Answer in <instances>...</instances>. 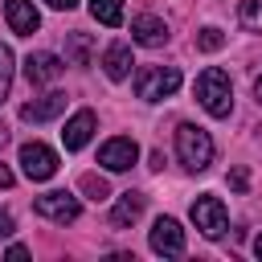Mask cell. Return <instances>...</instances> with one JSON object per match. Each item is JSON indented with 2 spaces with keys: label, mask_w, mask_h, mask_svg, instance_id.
<instances>
[{
  "label": "cell",
  "mask_w": 262,
  "mask_h": 262,
  "mask_svg": "<svg viewBox=\"0 0 262 262\" xmlns=\"http://www.w3.org/2000/svg\"><path fill=\"white\" fill-rule=\"evenodd\" d=\"M192 94H196V102H201L213 119H229V111H233V86H229V74H225L221 66L201 70Z\"/></svg>",
  "instance_id": "6da1fadb"
},
{
  "label": "cell",
  "mask_w": 262,
  "mask_h": 262,
  "mask_svg": "<svg viewBox=\"0 0 262 262\" xmlns=\"http://www.w3.org/2000/svg\"><path fill=\"white\" fill-rule=\"evenodd\" d=\"M176 160L188 172H205L213 164V135L196 123H180L176 127Z\"/></svg>",
  "instance_id": "7a4b0ae2"
},
{
  "label": "cell",
  "mask_w": 262,
  "mask_h": 262,
  "mask_svg": "<svg viewBox=\"0 0 262 262\" xmlns=\"http://www.w3.org/2000/svg\"><path fill=\"white\" fill-rule=\"evenodd\" d=\"M180 90V70L176 66H143L135 78V94L143 102H164Z\"/></svg>",
  "instance_id": "3957f363"
},
{
  "label": "cell",
  "mask_w": 262,
  "mask_h": 262,
  "mask_svg": "<svg viewBox=\"0 0 262 262\" xmlns=\"http://www.w3.org/2000/svg\"><path fill=\"white\" fill-rule=\"evenodd\" d=\"M192 225L209 237V242H217L225 229H229V213H225V205H221V196H213V192H201L196 201H192Z\"/></svg>",
  "instance_id": "277c9868"
},
{
  "label": "cell",
  "mask_w": 262,
  "mask_h": 262,
  "mask_svg": "<svg viewBox=\"0 0 262 262\" xmlns=\"http://www.w3.org/2000/svg\"><path fill=\"white\" fill-rule=\"evenodd\" d=\"M33 209H37V217L66 225V221H78V213H82V201H78L74 192H66V188H53V192H41V196L33 201Z\"/></svg>",
  "instance_id": "5b68a950"
},
{
  "label": "cell",
  "mask_w": 262,
  "mask_h": 262,
  "mask_svg": "<svg viewBox=\"0 0 262 262\" xmlns=\"http://www.w3.org/2000/svg\"><path fill=\"white\" fill-rule=\"evenodd\" d=\"M135 160H139V143H135L131 135H115V139H106V143L98 147V164H102L106 172H127Z\"/></svg>",
  "instance_id": "8992f818"
},
{
  "label": "cell",
  "mask_w": 262,
  "mask_h": 262,
  "mask_svg": "<svg viewBox=\"0 0 262 262\" xmlns=\"http://www.w3.org/2000/svg\"><path fill=\"white\" fill-rule=\"evenodd\" d=\"M20 172L29 176V180H49L53 172H57V151L53 147H45V143H25L20 147Z\"/></svg>",
  "instance_id": "52a82bcc"
},
{
  "label": "cell",
  "mask_w": 262,
  "mask_h": 262,
  "mask_svg": "<svg viewBox=\"0 0 262 262\" xmlns=\"http://www.w3.org/2000/svg\"><path fill=\"white\" fill-rule=\"evenodd\" d=\"M147 242H151V250L164 254V258L184 254V229H180L176 217H156V225L147 229Z\"/></svg>",
  "instance_id": "ba28073f"
},
{
  "label": "cell",
  "mask_w": 262,
  "mask_h": 262,
  "mask_svg": "<svg viewBox=\"0 0 262 262\" xmlns=\"http://www.w3.org/2000/svg\"><path fill=\"white\" fill-rule=\"evenodd\" d=\"M4 20L16 37H33L41 29V12L33 0H4Z\"/></svg>",
  "instance_id": "9c48e42d"
},
{
  "label": "cell",
  "mask_w": 262,
  "mask_h": 262,
  "mask_svg": "<svg viewBox=\"0 0 262 262\" xmlns=\"http://www.w3.org/2000/svg\"><path fill=\"white\" fill-rule=\"evenodd\" d=\"M61 70H66V61L57 57V53H29L25 57V78L33 82V86H49V82H57L61 78Z\"/></svg>",
  "instance_id": "30bf717a"
},
{
  "label": "cell",
  "mask_w": 262,
  "mask_h": 262,
  "mask_svg": "<svg viewBox=\"0 0 262 262\" xmlns=\"http://www.w3.org/2000/svg\"><path fill=\"white\" fill-rule=\"evenodd\" d=\"M143 209H147V196H143V192H135V188L119 192V201H115V209H111V225H115V229H127V225H135V221L143 217Z\"/></svg>",
  "instance_id": "8fae6325"
},
{
  "label": "cell",
  "mask_w": 262,
  "mask_h": 262,
  "mask_svg": "<svg viewBox=\"0 0 262 262\" xmlns=\"http://www.w3.org/2000/svg\"><path fill=\"white\" fill-rule=\"evenodd\" d=\"M90 135H94V111H74L61 131V143H66V151H82L90 143Z\"/></svg>",
  "instance_id": "7c38bea8"
},
{
  "label": "cell",
  "mask_w": 262,
  "mask_h": 262,
  "mask_svg": "<svg viewBox=\"0 0 262 262\" xmlns=\"http://www.w3.org/2000/svg\"><path fill=\"white\" fill-rule=\"evenodd\" d=\"M131 41H135V45L156 49V45H164V41H168V25H164L160 16H151V12H143V16H135V20H131Z\"/></svg>",
  "instance_id": "4fadbf2b"
},
{
  "label": "cell",
  "mask_w": 262,
  "mask_h": 262,
  "mask_svg": "<svg viewBox=\"0 0 262 262\" xmlns=\"http://www.w3.org/2000/svg\"><path fill=\"white\" fill-rule=\"evenodd\" d=\"M66 111V94H41V98H33V102H25L20 106V119L25 123H49V119H57Z\"/></svg>",
  "instance_id": "5bb4252c"
},
{
  "label": "cell",
  "mask_w": 262,
  "mask_h": 262,
  "mask_svg": "<svg viewBox=\"0 0 262 262\" xmlns=\"http://www.w3.org/2000/svg\"><path fill=\"white\" fill-rule=\"evenodd\" d=\"M131 45H123V41H115V45H106V53H102V70H106V78L111 82H123L127 74H131Z\"/></svg>",
  "instance_id": "9a60e30c"
},
{
  "label": "cell",
  "mask_w": 262,
  "mask_h": 262,
  "mask_svg": "<svg viewBox=\"0 0 262 262\" xmlns=\"http://www.w3.org/2000/svg\"><path fill=\"white\" fill-rule=\"evenodd\" d=\"M90 16H94L98 25L119 29V25H123V0H90Z\"/></svg>",
  "instance_id": "2e32d148"
},
{
  "label": "cell",
  "mask_w": 262,
  "mask_h": 262,
  "mask_svg": "<svg viewBox=\"0 0 262 262\" xmlns=\"http://www.w3.org/2000/svg\"><path fill=\"white\" fill-rule=\"evenodd\" d=\"M237 20H242V29H250V33H262V0H242V8H237Z\"/></svg>",
  "instance_id": "e0dca14e"
},
{
  "label": "cell",
  "mask_w": 262,
  "mask_h": 262,
  "mask_svg": "<svg viewBox=\"0 0 262 262\" xmlns=\"http://www.w3.org/2000/svg\"><path fill=\"white\" fill-rule=\"evenodd\" d=\"M78 188H82L90 201H106V196H111V184H106L102 176H94V172H86V176L78 180Z\"/></svg>",
  "instance_id": "ac0fdd59"
},
{
  "label": "cell",
  "mask_w": 262,
  "mask_h": 262,
  "mask_svg": "<svg viewBox=\"0 0 262 262\" xmlns=\"http://www.w3.org/2000/svg\"><path fill=\"white\" fill-rule=\"evenodd\" d=\"M8 90H12V49L0 45V106H4Z\"/></svg>",
  "instance_id": "d6986e66"
},
{
  "label": "cell",
  "mask_w": 262,
  "mask_h": 262,
  "mask_svg": "<svg viewBox=\"0 0 262 262\" xmlns=\"http://www.w3.org/2000/svg\"><path fill=\"white\" fill-rule=\"evenodd\" d=\"M225 45V33L221 29H213V25H205L201 33H196V49H205V53H217Z\"/></svg>",
  "instance_id": "ffe728a7"
},
{
  "label": "cell",
  "mask_w": 262,
  "mask_h": 262,
  "mask_svg": "<svg viewBox=\"0 0 262 262\" xmlns=\"http://www.w3.org/2000/svg\"><path fill=\"white\" fill-rule=\"evenodd\" d=\"M70 61L74 66H90V37L86 33H74L70 37Z\"/></svg>",
  "instance_id": "44dd1931"
},
{
  "label": "cell",
  "mask_w": 262,
  "mask_h": 262,
  "mask_svg": "<svg viewBox=\"0 0 262 262\" xmlns=\"http://www.w3.org/2000/svg\"><path fill=\"white\" fill-rule=\"evenodd\" d=\"M229 188H233V192H246V188H250V172H246V168H233V172H229Z\"/></svg>",
  "instance_id": "7402d4cb"
},
{
  "label": "cell",
  "mask_w": 262,
  "mask_h": 262,
  "mask_svg": "<svg viewBox=\"0 0 262 262\" xmlns=\"http://www.w3.org/2000/svg\"><path fill=\"white\" fill-rule=\"evenodd\" d=\"M12 229H16V225H12V213L0 209V237H12Z\"/></svg>",
  "instance_id": "603a6c76"
},
{
  "label": "cell",
  "mask_w": 262,
  "mask_h": 262,
  "mask_svg": "<svg viewBox=\"0 0 262 262\" xmlns=\"http://www.w3.org/2000/svg\"><path fill=\"white\" fill-rule=\"evenodd\" d=\"M12 180H16V176H12V168L0 160V188H12Z\"/></svg>",
  "instance_id": "cb8c5ba5"
},
{
  "label": "cell",
  "mask_w": 262,
  "mask_h": 262,
  "mask_svg": "<svg viewBox=\"0 0 262 262\" xmlns=\"http://www.w3.org/2000/svg\"><path fill=\"white\" fill-rule=\"evenodd\" d=\"M49 8H57V12H70V8H78V0H45Z\"/></svg>",
  "instance_id": "d4e9b609"
},
{
  "label": "cell",
  "mask_w": 262,
  "mask_h": 262,
  "mask_svg": "<svg viewBox=\"0 0 262 262\" xmlns=\"http://www.w3.org/2000/svg\"><path fill=\"white\" fill-rule=\"evenodd\" d=\"M8 258H29V246H20V242H12V246H8Z\"/></svg>",
  "instance_id": "484cf974"
},
{
  "label": "cell",
  "mask_w": 262,
  "mask_h": 262,
  "mask_svg": "<svg viewBox=\"0 0 262 262\" xmlns=\"http://www.w3.org/2000/svg\"><path fill=\"white\" fill-rule=\"evenodd\" d=\"M254 98H258V106H262V78L254 82Z\"/></svg>",
  "instance_id": "4316f807"
},
{
  "label": "cell",
  "mask_w": 262,
  "mask_h": 262,
  "mask_svg": "<svg viewBox=\"0 0 262 262\" xmlns=\"http://www.w3.org/2000/svg\"><path fill=\"white\" fill-rule=\"evenodd\" d=\"M4 143H8V127H0V151H4Z\"/></svg>",
  "instance_id": "83f0119b"
},
{
  "label": "cell",
  "mask_w": 262,
  "mask_h": 262,
  "mask_svg": "<svg viewBox=\"0 0 262 262\" xmlns=\"http://www.w3.org/2000/svg\"><path fill=\"white\" fill-rule=\"evenodd\" d=\"M254 254H258V258H262V233H258V242H254Z\"/></svg>",
  "instance_id": "f1b7e54d"
}]
</instances>
